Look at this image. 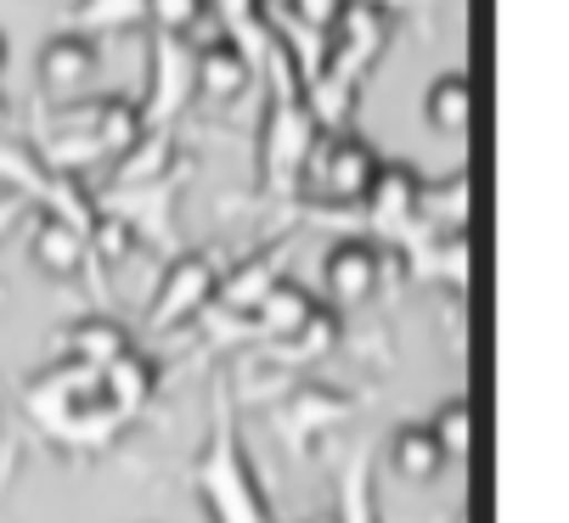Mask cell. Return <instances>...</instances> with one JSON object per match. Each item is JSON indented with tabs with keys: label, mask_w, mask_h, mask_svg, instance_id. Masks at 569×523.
Here are the masks:
<instances>
[{
	"label": "cell",
	"mask_w": 569,
	"mask_h": 523,
	"mask_svg": "<svg viewBox=\"0 0 569 523\" xmlns=\"http://www.w3.org/2000/svg\"><path fill=\"white\" fill-rule=\"evenodd\" d=\"M260 79H266V119H260V187L271 198L299 192L305 158L316 147V119L305 108V73L299 57L288 51V40L277 34L271 51L260 57Z\"/></svg>",
	"instance_id": "1"
},
{
	"label": "cell",
	"mask_w": 569,
	"mask_h": 523,
	"mask_svg": "<svg viewBox=\"0 0 569 523\" xmlns=\"http://www.w3.org/2000/svg\"><path fill=\"white\" fill-rule=\"evenodd\" d=\"M389 34H395V23H389V12H378V7H367V0H345V12L333 18V29L321 34V62L316 68H328V73H339L345 84H367V73L383 62V51H389Z\"/></svg>",
	"instance_id": "2"
},
{
	"label": "cell",
	"mask_w": 569,
	"mask_h": 523,
	"mask_svg": "<svg viewBox=\"0 0 569 523\" xmlns=\"http://www.w3.org/2000/svg\"><path fill=\"white\" fill-rule=\"evenodd\" d=\"M192 51L198 46L187 34H152V46H147V97L136 102L147 130H170L192 108V97H198V84H192Z\"/></svg>",
	"instance_id": "3"
},
{
	"label": "cell",
	"mask_w": 569,
	"mask_h": 523,
	"mask_svg": "<svg viewBox=\"0 0 569 523\" xmlns=\"http://www.w3.org/2000/svg\"><path fill=\"white\" fill-rule=\"evenodd\" d=\"M378 152L361 141V135H345V130H321L310 158H305V174H299V187L310 181L316 198H328V203H361V192L372 187V174H378Z\"/></svg>",
	"instance_id": "4"
},
{
	"label": "cell",
	"mask_w": 569,
	"mask_h": 523,
	"mask_svg": "<svg viewBox=\"0 0 569 523\" xmlns=\"http://www.w3.org/2000/svg\"><path fill=\"white\" fill-rule=\"evenodd\" d=\"M97 73H102V46L86 40V34H62L57 29L40 46V91L46 97H62V102L86 97L91 84H97Z\"/></svg>",
	"instance_id": "5"
},
{
	"label": "cell",
	"mask_w": 569,
	"mask_h": 523,
	"mask_svg": "<svg viewBox=\"0 0 569 523\" xmlns=\"http://www.w3.org/2000/svg\"><path fill=\"white\" fill-rule=\"evenodd\" d=\"M214 288H220V276H214V265L203 253H181L176 265L164 271V282H158V293H152V326H176V321H187V315H198V310H209L214 304Z\"/></svg>",
	"instance_id": "6"
},
{
	"label": "cell",
	"mask_w": 569,
	"mask_h": 523,
	"mask_svg": "<svg viewBox=\"0 0 569 523\" xmlns=\"http://www.w3.org/2000/svg\"><path fill=\"white\" fill-rule=\"evenodd\" d=\"M361 209L372 220V231L383 237H406L418 225V169H406V163H378L372 174V187L361 192Z\"/></svg>",
	"instance_id": "7"
},
{
	"label": "cell",
	"mask_w": 569,
	"mask_h": 523,
	"mask_svg": "<svg viewBox=\"0 0 569 523\" xmlns=\"http://www.w3.org/2000/svg\"><path fill=\"white\" fill-rule=\"evenodd\" d=\"M383 265H389L383 248H372V242L350 237V242H333V253L321 259V276H328V293H333L339 304H361V299H372V293H378Z\"/></svg>",
	"instance_id": "8"
},
{
	"label": "cell",
	"mask_w": 569,
	"mask_h": 523,
	"mask_svg": "<svg viewBox=\"0 0 569 523\" xmlns=\"http://www.w3.org/2000/svg\"><path fill=\"white\" fill-rule=\"evenodd\" d=\"M192 84H198V97H209V102H237L242 91L260 84V73L231 40H209L203 51H192Z\"/></svg>",
	"instance_id": "9"
},
{
	"label": "cell",
	"mask_w": 569,
	"mask_h": 523,
	"mask_svg": "<svg viewBox=\"0 0 569 523\" xmlns=\"http://www.w3.org/2000/svg\"><path fill=\"white\" fill-rule=\"evenodd\" d=\"M468 209H473V181L457 169L446 181H418V225L435 231V237H457L468 225Z\"/></svg>",
	"instance_id": "10"
},
{
	"label": "cell",
	"mask_w": 569,
	"mask_h": 523,
	"mask_svg": "<svg viewBox=\"0 0 569 523\" xmlns=\"http://www.w3.org/2000/svg\"><path fill=\"white\" fill-rule=\"evenodd\" d=\"M0 181H7L12 198H23V203H46L51 187H57V169L40 158V147H29L12 130H0Z\"/></svg>",
	"instance_id": "11"
},
{
	"label": "cell",
	"mask_w": 569,
	"mask_h": 523,
	"mask_svg": "<svg viewBox=\"0 0 569 523\" xmlns=\"http://www.w3.org/2000/svg\"><path fill=\"white\" fill-rule=\"evenodd\" d=\"M147 23V0H73L62 12V34H86V40H113Z\"/></svg>",
	"instance_id": "12"
},
{
	"label": "cell",
	"mask_w": 569,
	"mask_h": 523,
	"mask_svg": "<svg viewBox=\"0 0 569 523\" xmlns=\"http://www.w3.org/2000/svg\"><path fill=\"white\" fill-rule=\"evenodd\" d=\"M164 174H176V135L170 130H141V141L113 158V192L119 187H152L164 181Z\"/></svg>",
	"instance_id": "13"
},
{
	"label": "cell",
	"mask_w": 569,
	"mask_h": 523,
	"mask_svg": "<svg viewBox=\"0 0 569 523\" xmlns=\"http://www.w3.org/2000/svg\"><path fill=\"white\" fill-rule=\"evenodd\" d=\"M423 119L440 135H468V124H473V79L468 73H440L423 91Z\"/></svg>",
	"instance_id": "14"
},
{
	"label": "cell",
	"mask_w": 569,
	"mask_h": 523,
	"mask_svg": "<svg viewBox=\"0 0 569 523\" xmlns=\"http://www.w3.org/2000/svg\"><path fill=\"white\" fill-rule=\"evenodd\" d=\"M282 259H288V248L282 242H271V248H260L254 259H249V265H242L226 288H214V299L226 304V310H254L277 282H282Z\"/></svg>",
	"instance_id": "15"
},
{
	"label": "cell",
	"mask_w": 569,
	"mask_h": 523,
	"mask_svg": "<svg viewBox=\"0 0 569 523\" xmlns=\"http://www.w3.org/2000/svg\"><path fill=\"white\" fill-rule=\"evenodd\" d=\"M29 248H34V265H40L46 276H73V271L91 259V253H86V237H79L73 225H62V220H51V214H40Z\"/></svg>",
	"instance_id": "16"
},
{
	"label": "cell",
	"mask_w": 569,
	"mask_h": 523,
	"mask_svg": "<svg viewBox=\"0 0 569 523\" xmlns=\"http://www.w3.org/2000/svg\"><path fill=\"white\" fill-rule=\"evenodd\" d=\"M305 108H310L316 130H345L350 113H356V84H345V79L328 73V68H316V73L305 79Z\"/></svg>",
	"instance_id": "17"
},
{
	"label": "cell",
	"mask_w": 569,
	"mask_h": 523,
	"mask_svg": "<svg viewBox=\"0 0 569 523\" xmlns=\"http://www.w3.org/2000/svg\"><path fill=\"white\" fill-rule=\"evenodd\" d=\"M316 315V299L299 288V282H277L260 304H254V326L260 332H271V338H288V332H299L305 321Z\"/></svg>",
	"instance_id": "18"
},
{
	"label": "cell",
	"mask_w": 569,
	"mask_h": 523,
	"mask_svg": "<svg viewBox=\"0 0 569 523\" xmlns=\"http://www.w3.org/2000/svg\"><path fill=\"white\" fill-rule=\"evenodd\" d=\"M68 349H73V361L79 366H91V372H102L108 361H119L124 355V332L108 321V315H91V321H79L73 332H68Z\"/></svg>",
	"instance_id": "19"
},
{
	"label": "cell",
	"mask_w": 569,
	"mask_h": 523,
	"mask_svg": "<svg viewBox=\"0 0 569 523\" xmlns=\"http://www.w3.org/2000/svg\"><path fill=\"white\" fill-rule=\"evenodd\" d=\"M147 389H152V366L136 355V349H124L119 361H108V366H102V394H108V405L130 411V405H141V400H147Z\"/></svg>",
	"instance_id": "20"
},
{
	"label": "cell",
	"mask_w": 569,
	"mask_h": 523,
	"mask_svg": "<svg viewBox=\"0 0 569 523\" xmlns=\"http://www.w3.org/2000/svg\"><path fill=\"white\" fill-rule=\"evenodd\" d=\"M395 467L406 473V479H435L440 473V462H446V451H440V440L423 428V422H412V428H400L395 433Z\"/></svg>",
	"instance_id": "21"
},
{
	"label": "cell",
	"mask_w": 569,
	"mask_h": 523,
	"mask_svg": "<svg viewBox=\"0 0 569 523\" xmlns=\"http://www.w3.org/2000/svg\"><path fill=\"white\" fill-rule=\"evenodd\" d=\"M203 12H209L203 0H147V23H152V34H192Z\"/></svg>",
	"instance_id": "22"
},
{
	"label": "cell",
	"mask_w": 569,
	"mask_h": 523,
	"mask_svg": "<svg viewBox=\"0 0 569 523\" xmlns=\"http://www.w3.org/2000/svg\"><path fill=\"white\" fill-rule=\"evenodd\" d=\"M333 416H345V400L328 394V389H305V394L293 400V411H288L293 428H316V422H333Z\"/></svg>",
	"instance_id": "23"
},
{
	"label": "cell",
	"mask_w": 569,
	"mask_h": 523,
	"mask_svg": "<svg viewBox=\"0 0 569 523\" xmlns=\"http://www.w3.org/2000/svg\"><path fill=\"white\" fill-rule=\"evenodd\" d=\"M345 12V0H288V18H293V29H305V34H328L333 29V18Z\"/></svg>",
	"instance_id": "24"
},
{
	"label": "cell",
	"mask_w": 569,
	"mask_h": 523,
	"mask_svg": "<svg viewBox=\"0 0 569 523\" xmlns=\"http://www.w3.org/2000/svg\"><path fill=\"white\" fill-rule=\"evenodd\" d=\"M468 422H473V416H468V405H446V411H440V422L429 428L435 440H440V451H446V456L468 451V440H473V428H468Z\"/></svg>",
	"instance_id": "25"
},
{
	"label": "cell",
	"mask_w": 569,
	"mask_h": 523,
	"mask_svg": "<svg viewBox=\"0 0 569 523\" xmlns=\"http://www.w3.org/2000/svg\"><path fill=\"white\" fill-rule=\"evenodd\" d=\"M367 7H378V12H406V18H429L435 12V0H367Z\"/></svg>",
	"instance_id": "26"
},
{
	"label": "cell",
	"mask_w": 569,
	"mask_h": 523,
	"mask_svg": "<svg viewBox=\"0 0 569 523\" xmlns=\"http://www.w3.org/2000/svg\"><path fill=\"white\" fill-rule=\"evenodd\" d=\"M0 73H7V34H0Z\"/></svg>",
	"instance_id": "27"
},
{
	"label": "cell",
	"mask_w": 569,
	"mask_h": 523,
	"mask_svg": "<svg viewBox=\"0 0 569 523\" xmlns=\"http://www.w3.org/2000/svg\"><path fill=\"white\" fill-rule=\"evenodd\" d=\"M0 130H7V102H0Z\"/></svg>",
	"instance_id": "28"
},
{
	"label": "cell",
	"mask_w": 569,
	"mask_h": 523,
	"mask_svg": "<svg viewBox=\"0 0 569 523\" xmlns=\"http://www.w3.org/2000/svg\"><path fill=\"white\" fill-rule=\"evenodd\" d=\"M316 523H333V517H316Z\"/></svg>",
	"instance_id": "29"
}]
</instances>
